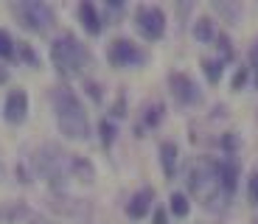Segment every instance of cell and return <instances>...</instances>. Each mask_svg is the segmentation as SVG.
Instances as JSON below:
<instances>
[{
    "label": "cell",
    "instance_id": "8fae6325",
    "mask_svg": "<svg viewBox=\"0 0 258 224\" xmlns=\"http://www.w3.org/2000/svg\"><path fill=\"white\" fill-rule=\"evenodd\" d=\"M152 199H155V191H152V188H143V191H138L135 196L129 199L126 216H129V218H143L149 210H152Z\"/></svg>",
    "mask_w": 258,
    "mask_h": 224
},
{
    "label": "cell",
    "instance_id": "3957f363",
    "mask_svg": "<svg viewBox=\"0 0 258 224\" xmlns=\"http://www.w3.org/2000/svg\"><path fill=\"white\" fill-rule=\"evenodd\" d=\"M51 62L59 70V76L73 79V76H82L84 67L90 64V51H87L73 34H62V37L53 39V45H51Z\"/></svg>",
    "mask_w": 258,
    "mask_h": 224
},
{
    "label": "cell",
    "instance_id": "f1b7e54d",
    "mask_svg": "<svg viewBox=\"0 0 258 224\" xmlns=\"http://www.w3.org/2000/svg\"><path fill=\"white\" fill-rule=\"evenodd\" d=\"M255 84H258V76H255Z\"/></svg>",
    "mask_w": 258,
    "mask_h": 224
},
{
    "label": "cell",
    "instance_id": "30bf717a",
    "mask_svg": "<svg viewBox=\"0 0 258 224\" xmlns=\"http://www.w3.org/2000/svg\"><path fill=\"white\" fill-rule=\"evenodd\" d=\"M219 179H222L225 196L230 199L233 193H236V188H239V163L233 160V157H225V160L219 163Z\"/></svg>",
    "mask_w": 258,
    "mask_h": 224
},
{
    "label": "cell",
    "instance_id": "7402d4cb",
    "mask_svg": "<svg viewBox=\"0 0 258 224\" xmlns=\"http://www.w3.org/2000/svg\"><path fill=\"white\" fill-rule=\"evenodd\" d=\"M20 56L26 59L28 64H34V67L39 64V59H37V53H34V48H31V45H20Z\"/></svg>",
    "mask_w": 258,
    "mask_h": 224
},
{
    "label": "cell",
    "instance_id": "ba28073f",
    "mask_svg": "<svg viewBox=\"0 0 258 224\" xmlns=\"http://www.w3.org/2000/svg\"><path fill=\"white\" fill-rule=\"evenodd\" d=\"M168 87H171V96L180 107H197L202 104V90L200 84L194 82L188 73H171L168 76Z\"/></svg>",
    "mask_w": 258,
    "mask_h": 224
},
{
    "label": "cell",
    "instance_id": "7a4b0ae2",
    "mask_svg": "<svg viewBox=\"0 0 258 224\" xmlns=\"http://www.w3.org/2000/svg\"><path fill=\"white\" fill-rule=\"evenodd\" d=\"M188 188L202 205L208 207H219L225 205V191H222V179H219V163L211 160V157H200V160L191 166L188 174Z\"/></svg>",
    "mask_w": 258,
    "mask_h": 224
},
{
    "label": "cell",
    "instance_id": "ac0fdd59",
    "mask_svg": "<svg viewBox=\"0 0 258 224\" xmlns=\"http://www.w3.org/2000/svg\"><path fill=\"white\" fill-rule=\"evenodd\" d=\"M0 56L14 59V39L9 37V31H3V28H0Z\"/></svg>",
    "mask_w": 258,
    "mask_h": 224
},
{
    "label": "cell",
    "instance_id": "9c48e42d",
    "mask_svg": "<svg viewBox=\"0 0 258 224\" xmlns=\"http://www.w3.org/2000/svg\"><path fill=\"white\" fill-rule=\"evenodd\" d=\"M28 115V96L26 90H12L6 96V107H3V118L6 123H23Z\"/></svg>",
    "mask_w": 258,
    "mask_h": 224
},
{
    "label": "cell",
    "instance_id": "d4e9b609",
    "mask_svg": "<svg viewBox=\"0 0 258 224\" xmlns=\"http://www.w3.org/2000/svg\"><path fill=\"white\" fill-rule=\"evenodd\" d=\"M219 51H222V56H225V62L233 59V48H230V39L227 37H219Z\"/></svg>",
    "mask_w": 258,
    "mask_h": 224
},
{
    "label": "cell",
    "instance_id": "7c38bea8",
    "mask_svg": "<svg viewBox=\"0 0 258 224\" xmlns=\"http://www.w3.org/2000/svg\"><path fill=\"white\" fill-rule=\"evenodd\" d=\"M79 20H82V26L87 34H101V17H98V9L93 6L90 0H84V3H79Z\"/></svg>",
    "mask_w": 258,
    "mask_h": 224
},
{
    "label": "cell",
    "instance_id": "9a60e30c",
    "mask_svg": "<svg viewBox=\"0 0 258 224\" xmlns=\"http://www.w3.org/2000/svg\"><path fill=\"white\" fill-rule=\"evenodd\" d=\"M71 174H76V179H82V182H90L93 166L87 160H82V157H71Z\"/></svg>",
    "mask_w": 258,
    "mask_h": 224
},
{
    "label": "cell",
    "instance_id": "cb8c5ba5",
    "mask_svg": "<svg viewBox=\"0 0 258 224\" xmlns=\"http://www.w3.org/2000/svg\"><path fill=\"white\" fill-rule=\"evenodd\" d=\"M244 82H247V67H239L236 76H233V90H241V87H244Z\"/></svg>",
    "mask_w": 258,
    "mask_h": 224
},
{
    "label": "cell",
    "instance_id": "5bb4252c",
    "mask_svg": "<svg viewBox=\"0 0 258 224\" xmlns=\"http://www.w3.org/2000/svg\"><path fill=\"white\" fill-rule=\"evenodd\" d=\"M194 37L200 42H213L216 39V28H213V20L211 17H200L197 26H194Z\"/></svg>",
    "mask_w": 258,
    "mask_h": 224
},
{
    "label": "cell",
    "instance_id": "e0dca14e",
    "mask_svg": "<svg viewBox=\"0 0 258 224\" xmlns=\"http://www.w3.org/2000/svg\"><path fill=\"white\" fill-rule=\"evenodd\" d=\"M171 213H174V216H180V218H185L188 216V210H191V205H188V196H182V193H174V196H171Z\"/></svg>",
    "mask_w": 258,
    "mask_h": 224
},
{
    "label": "cell",
    "instance_id": "2e32d148",
    "mask_svg": "<svg viewBox=\"0 0 258 224\" xmlns=\"http://www.w3.org/2000/svg\"><path fill=\"white\" fill-rule=\"evenodd\" d=\"M222 67H225V59H202V70H205L211 84H216L222 79Z\"/></svg>",
    "mask_w": 258,
    "mask_h": 224
},
{
    "label": "cell",
    "instance_id": "4316f807",
    "mask_svg": "<svg viewBox=\"0 0 258 224\" xmlns=\"http://www.w3.org/2000/svg\"><path fill=\"white\" fill-rule=\"evenodd\" d=\"M155 224H166V210H163V207L155 210Z\"/></svg>",
    "mask_w": 258,
    "mask_h": 224
},
{
    "label": "cell",
    "instance_id": "6da1fadb",
    "mask_svg": "<svg viewBox=\"0 0 258 224\" xmlns=\"http://www.w3.org/2000/svg\"><path fill=\"white\" fill-rule=\"evenodd\" d=\"M51 101H53V112H56L59 132L68 140H87L90 137V121H87V112H84L76 93L71 87H53Z\"/></svg>",
    "mask_w": 258,
    "mask_h": 224
},
{
    "label": "cell",
    "instance_id": "d6986e66",
    "mask_svg": "<svg viewBox=\"0 0 258 224\" xmlns=\"http://www.w3.org/2000/svg\"><path fill=\"white\" fill-rule=\"evenodd\" d=\"M163 104H155V107H149V112H146V126H157V123L163 121Z\"/></svg>",
    "mask_w": 258,
    "mask_h": 224
},
{
    "label": "cell",
    "instance_id": "603a6c76",
    "mask_svg": "<svg viewBox=\"0 0 258 224\" xmlns=\"http://www.w3.org/2000/svg\"><path fill=\"white\" fill-rule=\"evenodd\" d=\"M222 146H225L227 152H236V148H239V137H236V132H227L225 137H222Z\"/></svg>",
    "mask_w": 258,
    "mask_h": 224
},
{
    "label": "cell",
    "instance_id": "484cf974",
    "mask_svg": "<svg viewBox=\"0 0 258 224\" xmlns=\"http://www.w3.org/2000/svg\"><path fill=\"white\" fill-rule=\"evenodd\" d=\"M87 93H90L96 101H101V87H98V84H90V82H87Z\"/></svg>",
    "mask_w": 258,
    "mask_h": 224
},
{
    "label": "cell",
    "instance_id": "8992f818",
    "mask_svg": "<svg viewBox=\"0 0 258 224\" xmlns=\"http://www.w3.org/2000/svg\"><path fill=\"white\" fill-rule=\"evenodd\" d=\"M135 28L143 39L157 42L166 34V14L157 6H138L135 9Z\"/></svg>",
    "mask_w": 258,
    "mask_h": 224
},
{
    "label": "cell",
    "instance_id": "44dd1931",
    "mask_svg": "<svg viewBox=\"0 0 258 224\" xmlns=\"http://www.w3.org/2000/svg\"><path fill=\"white\" fill-rule=\"evenodd\" d=\"M247 196H250L252 205H258V171H252L250 182H247Z\"/></svg>",
    "mask_w": 258,
    "mask_h": 224
},
{
    "label": "cell",
    "instance_id": "83f0119b",
    "mask_svg": "<svg viewBox=\"0 0 258 224\" xmlns=\"http://www.w3.org/2000/svg\"><path fill=\"white\" fill-rule=\"evenodd\" d=\"M31 224H53V221H48V218H39V216H34V218H31Z\"/></svg>",
    "mask_w": 258,
    "mask_h": 224
},
{
    "label": "cell",
    "instance_id": "4fadbf2b",
    "mask_svg": "<svg viewBox=\"0 0 258 224\" xmlns=\"http://www.w3.org/2000/svg\"><path fill=\"white\" fill-rule=\"evenodd\" d=\"M177 160H180V152H177L174 143H163L160 146V166L166 171V177H174L177 174Z\"/></svg>",
    "mask_w": 258,
    "mask_h": 224
},
{
    "label": "cell",
    "instance_id": "52a82bcc",
    "mask_svg": "<svg viewBox=\"0 0 258 224\" xmlns=\"http://www.w3.org/2000/svg\"><path fill=\"white\" fill-rule=\"evenodd\" d=\"M107 59H110L112 67H138V64H146L149 56L132 39H112L110 48H107Z\"/></svg>",
    "mask_w": 258,
    "mask_h": 224
},
{
    "label": "cell",
    "instance_id": "5b68a950",
    "mask_svg": "<svg viewBox=\"0 0 258 224\" xmlns=\"http://www.w3.org/2000/svg\"><path fill=\"white\" fill-rule=\"evenodd\" d=\"M12 12H14V17L20 20V26L34 31V34L51 31L53 23H56L53 9L48 6V3H42V0H23V3H14Z\"/></svg>",
    "mask_w": 258,
    "mask_h": 224
},
{
    "label": "cell",
    "instance_id": "277c9868",
    "mask_svg": "<svg viewBox=\"0 0 258 224\" xmlns=\"http://www.w3.org/2000/svg\"><path fill=\"white\" fill-rule=\"evenodd\" d=\"M34 166H37L39 177H45L53 188H62L64 179H68V174H71V160H68V157L62 154V148L53 146V143L42 146L37 154H34Z\"/></svg>",
    "mask_w": 258,
    "mask_h": 224
},
{
    "label": "cell",
    "instance_id": "ffe728a7",
    "mask_svg": "<svg viewBox=\"0 0 258 224\" xmlns=\"http://www.w3.org/2000/svg\"><path fill=\"white\" fill-rule=\"evenodd\" d=\"M101 140H104V146H110L115 140V126L110 121H101Z\"/></svg>",
    "mask_w": 258,
    "mask_h": 224
}]
</instances>
